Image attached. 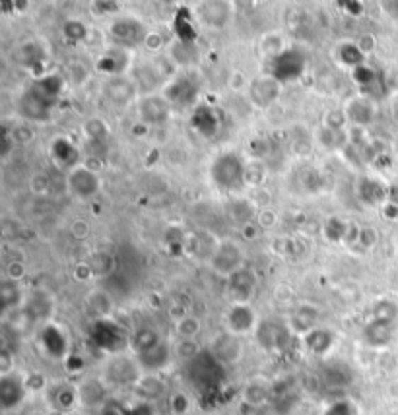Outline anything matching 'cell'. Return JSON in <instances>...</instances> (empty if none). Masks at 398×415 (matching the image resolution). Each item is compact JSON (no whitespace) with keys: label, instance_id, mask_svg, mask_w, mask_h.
I'll return each mask as SVG.
<instances>
[{"label":"cell","instance_id":"obj_14","mask_svg":"<svg viewBox=\"0 0 398 415\" xmlns=\"http://www.w3.org/2000/svg\"><path fill=\"white\" fill-rule=\"evenodd\" d=\"M169 101L164 97L150 96L140 101L138 105V111L142 115V119L152 125H159V123H166L169 117Z\"/></svg>","mask_w":398,"mask_h":415},{"label":"cell","instance_id":"obj_44","mask_svg":"<svg viewBox=\"0 0 398 415\" xmlns=\"http://www.w3.org/2000/svg\"><path fill=\"white\" fill-rule=\"evenodd\" d=\"M53 415H62V414H53Z\"/></svg>","mask_w":398,"mask_h":415},{"label":"cell","instance_id":"obj_34","mask_svg":"<svg viewBox=\"0 0 398 415\" xmlns=\"http://www.w3.org/2000/svg\"><path fill=\"white\" fill-rule=\"evenodd\" d=\"M0 295H2L4 309H12V307H18V303H20V291L16 288V283H4L2 290H0Z\"/></svg>","mask_w":398,"mask_h":415},{"label":"cell","instance_id":"obj_43","mask_svg":"<svg viewBox=\"0 0 398 415\" xmlns=\"http://www.w3.org/2000/svg\"><path fill=\"white\" fill-rule=\"evenodd\" d=\"M101 415H125V409L119 408V406H115V404H111V406H107V408L101 411Z\"/></svg>","mask_w":398,"mask_h":415},{"label":"cell","instance_id":"obj_1","mask_svg":"<svg viewBox=\"0 0 398 415\" xmlns=\"http://www.w3.org/2000/svg\"><path fill=\"white\" fill-rule=\"evenodd\" d=\"M224 377V365L220 363L212 351H204L188 361V378L200 390H210Z\"/></svg>","mask_w":398,"mask_h":415},{"label":"cell","instance_id":"obj_9","mask_svg":"<svg viewBox=\"0 0 398 415\" xmlns=\"http://www.w3.org/2000/svg\"><path fill=\"white\" fill-rule=\"evenodd\" d=\"M25 398V382L18 375H6L0 378V404L2 409H14Z\"/></svg>","mask_w":398,"mask_h":415},{"label":"cell","instance_id":"obj_16","mask_svg":"<svg viewBox=\"0 0 398 415\" xmlns=\"http://www.w3.org/2000/svg\"><path fill=\"white\" fill-rule=\"evenodd\" d=\"M161 340H159L158 330H154L150 326H142L138 328L132 336H130V348L135 349V353L138 357L148 353L154 348H158Z\"/></svg>","mask_w":398,"mask_h":415},{"label":"cell","instance_id":"obj_33","mask_svg":"<svg viewBox=\"0 0 398 415\" xmlns=\"http://www.w3.org/2000/svg\"><path fill=\"white\" fill-rule=\"evenodd\" d=\"M177 332L185 338V340H193L196 334L200 332V322L195 317H183L177 322Z\"/></svg>","mask_w":398,"mask_h":415},{"label":"cell","instance_id":"obj_32","mask_svg":"<svg viewBox=\"0 0 398 415\" xmlns=\"http://www.w3.org/2000/svg\"><path fill=\"white\" fill-rule=\"evenodd\" d=\"M164 390V385L156 377H146L138 380V394H142L146 398H156Z\"/></svg>","mask_w":398,"mask_h":415},{"label":"cell","instance_id":"obj_38","mask_svg":"<svg viewBox=\"0 0 398 415\" xmlns=\"http://www.w3.org/2000/svg\"><path fill=\"white\" fill-rule=\"evenodd\" d=\"M0 373H2V377L12 375V353L8 349L0 351Z\"/></svg>","mask_w":398,"mask_h":415},{"label":"cell","instance_id":"obj_40","mask_svg":"<svg viewBox=\"0 0 398 415\" xmlns=\"http://www.w3.org/2000/svg\"><path fill=\"white\" fill-rule=\"evenodd\" d=\"M326 415H352V408L346 402H336V404H332Z\"/></svg>","mask_w":398,"mask_h":415},{"label":"cell","instance_id":"obj_5","mask_svg":"<svg viewBox=\"0 0 398 415\" xmlns=\"http://www.w3.org/2000/svg\"><path fill=\"white\" fill-rule=\"evenodd\" d=\"M256 290V278L255 274L247 270V268H239L237 272L229 275V297H232L233 305H249L251 297Z\"/></svg>","mask_w":398,"mask_h":415},{"label":"cell","instance_id":"obj_27","mask_svg":"<svg viewBox=\"0 0 398 415\" xmlns=\"http://www.w3.org/2000/svg\"><path fill=\"white\" fill-rule=\"evenodd\" d=\"M398 317V307L392 301H379L373 307V317L375 320H385V322H394Z\"/></svg>","mask_w":398,"mask_h":415},{"label":"cell","instance_id":"obj_19","mask_svg":"<svg viewBox=\"0 0 398 415\" xmlns=\"http://www.w3.org/2000/svg\"><path fill=\"white\" fill-rule=\"evenodd\" d=\"M107 375L111 377V380H115L117 385H127V382H138V371H136V365L128 359H117L113 363L109 365L107 369Z\"/></svg>","mask_w":398,"mask_h":415},{"label":"cell","instance_id":"obj_23","mask_svg":"<svg viewBox=\"0 0 398 415\" xmlns=\"http://www.w3.org/2000/svg\"><path fill=\"white\" fill-rule=\"evenodd\" d=\"M113 35L123 39V41H138V39L142 38V23L135 22V20L115 22Z\"/></svg>","mask_w":398,"mask_h":415},{"label":"cell","instance_id":"obj_8","mask_svg":"<svg viewBox=\"0 0 398 415\" xmlns=\"http://www.w3.org/2000/svg\"><path fill=\"white\" fill-rule=\"evenodd\" d=\"M226 324L233 336H245L256 328V314L251 305H233L226 317Z\"/></svg>","mask_w":398,"mask_h":415},{"label":"cell","instance_id":"obj_37","mask_svg":"<svg viewBox=\"0 0 398 415\" xmlns=\"http://www.w3.org/2000/svg\"><path fill=\"white\" fill-rule=\"evenodd\" d=\"M353 76H356V80H358L361 86H368L369 82L375 80V72H373L371 68H365L363 64L358 68H353Z\"/></svg>","mask_w":398,"mask_h":415},{"label":"cell","instance_id":"obj_21","mask_svg":"<svg viewBox=\"0 0 398 415\" xmlns=\"http://www.w3.org/2000/svg\"><path fill=\"white\" fill-rule=\"evenodd\" d=\"M43 346H45L47 353H51L53 357L64 356V349H67V340H64V334L60 332L57 326H47L43 330Z\"/></svg>","mask_w":398,"mask_h":415},{"label":"cell","instance_id":"obj_6","mask_svg":"<svg viewBox=\"0 0 398 415\" xmlns=\"http://www.w3.org/2000/svg\"><path fill=\"white\" fill-rule=\"evenodd\" d=\"M20 113L30 120H47L51 115V99L39 88L30 89L20 99Z\"/></svg>","mask_w":398,"mask_h":415},{"label":"cell","instance_id":"obj_20","mask_svg":"<svg viewBox=\"0 0 398 415\" xmlns=\"http://www.w3.org/2000/svg\"><path fill=\"white\" fill-rule=\"evenodd\" d=\"M317 322V311L311 307H300L297 311L293 312L292 322H290V330L293 334H301V336H307L311 330H315Z\"/></svg>","mask_w":398,"mask_h":415},{"label":"cell","instance_id":"obj_24","mask_svg":"<svg viewBox=\"0 0 398 415\" xmlns=\"http://www.w3.org/2000/svg\"><path fill=\"white\" fill-rule=\"evenodd\" d=\"M106 396V388L99 385L98 380H88L86 385L78 390V400L86 404V406H93V404H99Z\"/></svg>","mask_w":398,"mask_h":415},{"label":"cell","instance_id":"obj_7","mask_svg":"<svg viewBox=\"0 0 398 415\" xmlns=\"http://www.w3.org/2000/svg\"><path fill=\"white\" fill-rule=\"evenodd\" d=\"M91 340L96 341V346L101 349H109L115 351L119 349L123 343H127V336L123 334L115 322L111 320H96V324L91 328Z\"/></svg>","mask_w":398,"mask_h":415},{"label":"cell","instance_id":"obj_39","mask_svg":"<svg viewBox=\"0 0 398 415\" xmlns=\"http://www.w3.org/2000/svg\"><path fill=\"white\" fill-rule=\"evenodd\" d=\"M171 408L177 415L187 414L188 400L185 398V396H183V394H177V396H173V398H171Z\"/></svg>","mask_w":398,"mask_h":415},{"label":"cell","instance_id":"obj_11","mask_svg":"<svg viewBox=\"0 0 398 415\" xmlns=\"http://www.w3.org/2000/svg\"><path fill=\"white\" fill-rule=\"evenodd\" d=\"M249 93H251V99H253V103L256 107H268V105L278 99L280 82L272 74L268 78H258V80L251 84Z\"/></svg>","mask_w":398,"mask_h":415},{"label":"cell","instance_id":"obj_26","mask_svg":"<svg viewBox=\"0 0 398 415\" xmlns=\"http://www.w3.org/2000/svg\"><path fill=\"white\" fill-rule=\"evenodd\" d=\"M169 101H177V103H187L195 96V88L188 80H177V82L169 86Z\"/></svg>","mask_w":398,"mask_h":415},{"label":"cell","instance_id":"obj_29","mask_svg":"<svg viewBox=\"0 0 398 415\" xmlns=\"http://www.w3.org/2000/svg\"><path fill=\"white\" fill-rule=\"evenodd\" d=\"M340 59L344 60L346 64L358 68L363 64V52H361V49L358 47V45L346 43L340 47Z\"/></svg>","mask_w":398,"mask_h":415},{"label":"cell","instance_id":"obj_13","mask_svg":"<svg viewBox=\"0 0 398 415\" xmlns=\"http://www.w3.org/2000/svg\"><path fill=\"white\" fill-rule=\"evenodd\" d=\"M212 353L214 357L218 359L220 363H235V361H239L241 356H243V348H241L239 340H237V336H233V334H224V336H220L216 343H214V348H212Z\"/></svg>","mask_w":398,"mask_h":415},{"label":"cell","instance_id":"obj_28","mask_svg":"<svg viewBox=\"0 0 398 415\" xmlns=\"http://www.w3.org/2000/svg\"><path fill=\"white\" fill-rule=\"evenodd\" d=\"M53 154H55V157L59 159L60 164H64V165H72L74 164L76 157H78V152H76V149L72 148V146H70L67 140L55 142Z\"/></svg>","mask_w":398,"mask_h":415},{"label":"cell","instance_id":"obj_15","mask_svg":"<svg viewBox=\"0 0 398 415\" xmlns=\"http://www.w3.org/2000/svg\"><path fill=\"white\" fill-rule=\"evenodd\" d=\"M239 260H241V252L239 249L235 245H226L220 246V251L216 252V256H214V268L222 272V274L232 275L233 272H237L239 270Z\"/></svg>","mask_w":398,"mask_h":415},{"label":"cell","instance_id":"obj_12","mask_svg":"<svg viewBox=\"0 0 398 415\" xmlns=\"http://www.w3.org/2000/svg\"><path fill=\"white\" fill-rule=\"evenodd\" d=\"M392 334H394V322L371 319L363 328V341L369 348H385L391 343Z\"/></svg>","mask_w":398,"mask_h":415},{"label":"cell","instance_id":"obj_2","mask_svg":"<svg viewBox=\"0 0 398 415\" xmlns=\"http://www.w3.org/2000/svg\"><path fill=\"white\" fill-rule=\"evenodd\" d=\"M245 171L247 169H245V165H243L237 154H222L212 165V178L220 188L232 191V188L243 185Z\"/></svg>","mask_w":398,"mask_h":415},{"label":"cell","instance_id":"obj_18","mask_svg":"<svg viewBox=\"0 0 398 415\" xmlns=\"http://www.w3.org/2000/svg\"><path fill=\"white\" fill-rule=\"evenodd\" d=\"M171 361V351L167 348L166 343L161 341L158 348H154L148 353H144V356L138 357V365L146 369V371H159V369H164L167 363Z\"/></svg>","mask_w":398,"mask_h":415},{"label":"cell","instance_id":"obj_22","mask_svg":"<svg viewBox=\"0 0 398 415\" xmlns=\"http://www.w3.org/2000/svg\"><path fill=\"white\" fill-rule=\"evenodd\" d=\"M107 97H111L117 105H127V101L132 99L135 96V86L127 80H120V78H115L106 86Z\"/></svg>","mask_w":398,"mask_h":415},{"label":"cell","instance_id":"obj_25","mask_svg":"<svg viewBox=\"0 0 398 415\" xmlns=\"http://www.w3.org/2000/svg\"><path fill=\"white\" fill-rule=\"evenodd\" d=\"M195 125L204 136H212V134L216 132V128H218V119H216V115L210 109L204 107V109H200L195 115Z\"/></svg>","mask_w":398,"mask_h":415},{"label":"cell","instance_id":"obj_31","mask_svg":"<svg viewBox=\"0 0 398 415\" xmlns=\"http://www.w3.org/2000/svg\"><path fill=\"white\" fill-rule=\"evenodd\" d=\"M361 198L371 202V204L383 200L385 198L383 186L379 185V183H375V181H369V178H365V181H363V185H361Z\"/></svg>","mask_w":398,"mask_h":415},{"label":"cell","instance_id":"obj_35","mask_svg":"<svg viewBox=\"0 0 398 415\" xmlns=\"http://www.w3.org/2000/svg\"><path fill=\"white\" fill-rule=\"evenodd\" d=\"M365 109L369 111V105L365 103V101H353L352 105L353 120H358V123H368L369 117H371V113H365Z\"/></svg>","mask_w":398,"mask_h":415},{"label":"cell","instance_id":"obj_36","mask_svg":"<svg viewBox=\"0 0 398 415\" xmlns=\"http://www.w3.org/2000/svg\"><path fill=\"white\" fill-rule=\"evenodd\" d=\"M78 400V394H74L70 388H60L57 396V404L60 408H72V404Z\"/></svg>","mask_w":398,"mask_h":415},{"label":"cell","instance_id":"obj_4","mask_svg":"<svg viewBox=\"0 0 398 415\" xmlns=\"http://www.w3.org/2000/svg\"><path fill=\"white\" fill-rule=\"evenodd\" d=\"M305 70V57L295 49H288L272 60V76L278 82H292Z\"/></svg>","mask_w":398,"mask_h":415},{"label":"cell","instance_id":"obj_10","mask_svg":"<svg viewBox=\"0 0 398 415\" xmlns=\"http://www.w3.org/2000/svg\"><path fill=\"white\" fill-rule=\"evenodd\" d=\"M68 186L78 198H91L99 191V177L88 167H76L68 178Z\"/></svg>","mask_w":398,"mask_h":415},{"label":"cell","instance_id":"obj_3","mask_svg":"<svg viewBox=\"0 0 398 415\" xmlns=\"http://www.w3.org/2000/svg\"><path fill=\"white\" fill-rule=\"evenodd\" d=\"M292 330L276 320H264L256 326V340L268 351H284L292 341Z\"/></svg>","mask_w":398,"mask_h":415},{"label":"cell","instance_id":"obj_17","mask_svg":"<svg viewBox=\"0 0 398 415\" xmlns=\"http://www.w3.org/2000/svg\"><path fill=\"white\" fill-rule=\"evenodd\" d=\"M303 341H305V348H307L311 353H315V356H324V353L332 348L334 336H332L331 330L315 328V330H311L307 336H303Z\"/></svg>","mask_w":398,"mask_h":415},{"label":"cell","instance_id":"obj_42","mask_svg":"<svg viewBox=\"0 0 398 415\" xmlns=\"http://www.w3.org/2000/svg\"><path fill=\"white\" fill-rule=\"evenodd\" d=\"M72 28H74V22H68L67 25H64V33H70V30H72ZM84 33H86V31H84V25L80 23V25H78V28L74 30V41L76 39H82ZM68 38L72 39V35H68Z\"/></svg>","mask_w":398,"mask_h":415},{"label":"cell","instance_id":"obj_41","mask_svg":"<svg viewBox=\"0 0 398 415\" xmlns=\"http://www.w3.org/2000/svg\"><path fill=\"white\" fill-rule=\"evenodd\" d=\"M125 415H154L150 404H136L132 408L125 409Z\"/></svg>","mask_w":398,"mask_h":415},{"label":"cell","instance_id":"obj_30","mask_svg":"<svg viewBox=\"0 0 398 415\" xmlns=\"http://www.w3.org/2000/svg\"><path fill=\"white\" fill-rule=\"evenodd\" d=\"M243 398H245V402H247V404H251V406L258 408V406H263L264 402L268 400V390H266V386H263V385H251L245 388Z\"/></svg>","mask_w":398,"mask_h":415}]
</instances>
